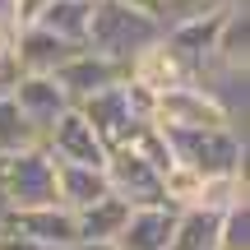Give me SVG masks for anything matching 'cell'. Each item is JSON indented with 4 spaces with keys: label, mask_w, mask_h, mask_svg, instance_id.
Returning <instances> with one entry per match:
<instances>
[{
    "label": "cell",
    "mask_w": 250,
    "mask_h": 250,
    "mask_svg": "<svg viewBox=\"0 0 250 250\" xmlns=\"http://www.w3.org/2000/svg\"><path fill=\"white\" fill-rule=\"evenodd\" d=\"M121 5H130V9H139V14H153L162 23V5H167V0H121Z\"/></svg>",
    "instance_id": "cell-24"
},
{
    "label": "cell",
    "mask_w": 250,
    "mask_h": 250,
    "mask_svg": "<svg viewBox=\"0 0 250 250\" xmlns=\"http://www.w3.org/2000/svg\"><path fill=\"white\" fill-rule=\"evenodd\" d=\"M176 162L195 167L199 176H227L246 171V130L223 125V130H162Z\"/></svg>",
    "instance_id": "cell-2"
},
{
    "label": "cell",
    "mask_w": 250,
    "mask_h": 250,
    "mask_svg": "<svg viewBox=\"0 0 250 250\" xmlns=\"http://www.w3.org/2000/svg\"><path fill=\"white\" fill-rule=\"evenodd\" d=\"M227 5H232V0H227ZM227 5H213V9H204V14L162 23V46H167L190 74L213 56V42H218V28H223V19H227Z\"/></svg>",
    "instance_id": "cell-5"
},
{
    "label": "cell",
    "mask_w": 250,
    "mask_h": 250,
    "mask_svg": "<svg viewBox=\"0 0 250 250\" xmlns=\"http://www.w3.org/2000/svg\"><path fill=\"white\" fill-rule=\"evenodd\" d=\"M232 204H250V199H246V171L204 176V186H199V204H195V208H208V213H227Z\"/></svg>",
    "instance_id": "cell-20"
},
{
    "label": "cell",
    "mask_w": 250,
    "mask_h": 250,
    "mask_svg": "<svg viewBox=\"0 0 250 250\" xmlns=\"http://www.w3.org/2000/svg\"><path fill=\"white\" fill-rule=\"evenodd\" d=\"M9 236H23V241H37L46 250H70L79 241V227H74V213L65 204H33V208H9Z\"/></svg>",
    "instance_id": "cell-7"
},
{
    "label": "cell",
    "mask_w": 250,
    "mask_h": 250,
    "mask_svg": "<svg viewBox=\"0 0 250 250\" xmlns=\"http://www.w3.org/2000/svg\"><path fill=\"white\" fill-rule=\"evenodd\" d=\"M102 195H111L107 171L102 167H74V162H56V204H65L70 213L98 204Z\"/></svg>",
    "instance_id": "cell-13"
},
{
    "label": "cell",
    "mask_w": 250,
    "mask_h": 250,
    "mask_svg": "<svg viewBox=\"0 0 250 250\" xmlns=\"http://www.w3.org/2000/svg\"><path fill=\"white\" fill-rule=\"evenodd\" d=\"M199 186H204V176H199L195 167H186V162H171L167 171H162V204L167 208H195L199 204Z\"/></svg>",
    "instance_id": "cell-21"
},
{
    "label": "cell",
    "mask_w": 250,
    "mask_h": 250,
    "mask_svg": "<svg viewBox=\"0 0 250 250\" xmlns=\"http://www.w3.org/2000/svg\"><path fill=\"white\" fill-rule=\"evenodd\" d=\"M5 223H9V204H5V195H0V236H5Z\"/></svg>",
    "instance_id": "cell-25"
},
{
    "label": "cell",
    "mask_w": 250,
    "mask_h": 250,
    "mask_svg": "<svg viewBox=\"0 0 250 250\" xmlns=\"http://www.w3.org/2000/svg\"><path fill=\"white\" fill-rule=\"evenodd\" d=\"M74 51H79L74 42L46 33L42 23H28V28L14 33V70L19 74H56Z\"/></svg>",
    "instance_id": "cell-10"
},
{
    "label": "cell",
    "mask_w": 250,
    "mask_h": 250,
    "mask_svg": "<svg viewBox=\"0 0 250 250\" xmlns=\"http://www.w3.org/2000/svg\"><path fill=\"white\" fill-rule=\"evenodd\" d=\"M46 5H51V0H9V19H14V28L37 23V19L46 14Z\"/></svg>",
    "instance_id": "cell-23"
},
{
    "label": "cell",
    "mask_w": 250,
    "mask_h": 250,
    "mask_svg": "<svg viewBox=\"0 0 250 250\" xmlns=\"http://www.w3.org/2000/svg\"><path fill=\"white\" fill-rule=\"evenodd\" d=\"M213 250H250V204H232L227 213H218Z\"/></svg>",
    "instance_id": "cell-22"
},
{
    "label": "cell",
    "mask_w": 250,
    "mask_h": 250,
    "mask_svg": "<svg viewBox=\"0 0 250 250\" xmlns=\"http://www.w3.org/2000/svg\"><path fill=\"white\" fill-rule=\"evenodd\" d=\"M153 125H158V130H223V125H236V121L227 116L195 79H186V83H176V88L158 93V102H153ZM236 130H241V125H236Z\"/></svg>",
    "instance_id": "cell-4"
},
{
    "label": "cell",
    "mask_w": 250,
    "mask_h": 250,
    "mask_svg": "<svg viewBox=\"0 0 250 250\" xmlns=\"http://www.w3.org/2000/svg\"><path fill=\"white\" fill-rule=\"evenodd\" d=\"M5 93L14 98V107L23 111L37 130H46V125L61 116V111L74 107V102L65 98V88L56 83V74H14V83H9Z\"/></svg>",
    "instance_id": "cell-9"
},
{
    "label": "cell",
    "mask_w": 250,
    "mask_h": 250,
    "mask_svg": "<svg viewBox=\"0 0 250 250\" xmlns=\"http://www.w3.org/2000/svg\"><path fill=\"white\" fill-rule=\"evenodd\" d=\"M125 79L144 83L148 93H167V88H176V83H186V79H190V70L167 51V46H162V37H158L148 51H139L130 65H125Z\"/></svg>",
    "instance_id": "cell-14"
},
{
    "label": "cell",
    "mask_w": 250,
    "mask_h": 250,
    "mask_svg": "<svg viewBox=\"0 0 250 250\" xmlns=\"http://www.w3.org/2000/svg\"><path fill=\"white\" fill-rule=\"evenodd\" d=\"M162 37V23L153 14H139V9L121 5V0H93V19L88 33H83V51L102 56L111 65H130L139 51H148Z\"/></svg>",
    "instance_id": "cell-1"
},
{
    "label": "cell",
    "mask_w": 250,
    "mask_h": 250,
    "mask_svg": "<svg viewBox=\"0 0 250 250\" xmlns=\"http://www.w3.org/2000/svg\"><path fill=\"white\" fill-rule=\"evenodd\" d=\"M42 148L51 153L56 162H74V167H102V162H107V148H102L98 130L83 121L79 107L61 111V116L42 130Z\"/></svg>",
    "instance_id": "cell-6"
},
{
    "label": "cell",
    "mask_w": 250,
    "mask_h": 250,
    "mask_svg": "<svg viewBox=\"0 0 250 250\" xmlns=\"http://www.w3.org/2000/svg\"><path fill=\"white\" fill-rule=\"evenodd\" d=\"M42 144V130L14 107L9 93H0V158L5 153H23V148H37Z\"/></svg>",
    "instance_id": "cell-19"
},
{
    "label": "cell",
    "mask_w": 250,
    "mask_h": 250,
    "mask_svg": "<svg viewBox=\"0 0 250 250\" xmlns=\"http://www.w3.org/2000/svg\"><path fill=\"white\" fill-rule=\"evenodd\" d=\"M125 218H130V204H125L121 195H102L98 204H88V208L74 213V227H79V241L111 246V241H116V232L125 227Z\"/></svg>",
    "instance_id": "cell-16"
},
{
    "label": "cell",
    "mask_w": 250,
    "mask_h": 250,
    "mask_svg": "<svg viewBox=\"0 0 250 250\" xmlns=\"http://www.w3.org/2000/svg\"><path fill=\"white\" fill-rule=\"evenodd\" d=\"M102 171H107L111 195H121L130 208L134 204H162V171L153 167V162H144L139 153H130V148L107 153Z\"/></svg>",
    "instance_id": "cell-8"
},
{
    "label": "cell",
    "mask_w": 250,
    "mask_h": 250,
    "mask_svg": "<svg viewBox=\"0 0 250 250\" xmlns=\"http://www.w3.org/2000/svg\"><path fill=\"white\" fill-rule=\"evenodd\" d=\"M213 241H218V213H208V208H181L167 250H213Z\"/></svg>",
    "instance_id": "cell-18"
},
{
    "label": "cell",
    "mask_w": 250,
    "mask_h": 250,
    "mask_svg": "<svg viewBox=\"0 0 250 250\" xmlns=\"http://www.w3.org/2000/svg\"><path fill=\"white\" fill-rule=\"evenodd\" d=\"M88 19H93V0H51V5H46V14L37 19V23H42L46 33L65 37V42L83 46V33H88Z\"/></svg>",
    "instance_id": "cell-17"
},
{
    "label": "cell",
    "mask_w": 250,
    "mask_h": 250,
    "mask_svg": "<svg viewBox=\"0 0 250 250\" xmlns=\"http://www.w3.org/2000/svg\"><path fill=\"white\" fill-rule=\"evenodd\" d=\"M208 61L227 65V70H246V61H250V9H246V0L227 5V19L218 28V42H213Z\"/></svg>",
    "instance_id": "cell-15"
},
{
    "label": "cell",
    "mask_w": 250,
    "mask_h": 250,
    "mask_svg": "<svg viewBox=\"0 0 250 250\" xmlns=\"http://www.w3.org/2000/svg\"><path fill=\"white\" fill-rule=\"evenodd\" d=\"M0 195L9 208L56 204V158L42 144L23 153H5L0 158Z\"/></svg>",
    "instance_id": "cell-3"
},
{
    "label": "cell",
    "mask_w": 250,
    "mask_h": 250,
    "mask_svg": "<svg viewBox=\"0 0 250 250\" xmlns=\"http://www.w3.org/2000/svg\"><path fill=\"white\" fill-rule=\"evenodd\" d=\"M171 227H176V208L167 204H134L125 227L116 232L111 250H167Z\"/></svg>",
    "instance_id": "cell-12"
},
{
    "label": "cell",
    "mask_w": 250,
    "mask_h": 250,
    "mask_svg": "<svg viewBox=\"0 0 250 250\" xmlns=\"http://www.w3.org/2000/svg\"><path fill=\"white\" fill-rule=\"evenodd\" d=\"M125 79V70L121 65H111V61H102V56H93V51H74L70 61L56 70V83L65 88V98L79 107V102H88L93 93H102V88H111V83H121Z\"/></svg>",
    "instance_id": "cell-11"
}]
</instances>
